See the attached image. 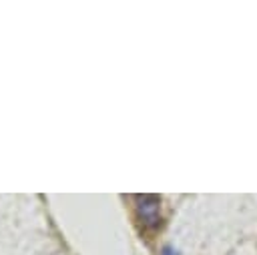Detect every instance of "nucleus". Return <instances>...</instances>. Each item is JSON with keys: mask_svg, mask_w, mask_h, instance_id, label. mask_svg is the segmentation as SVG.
<instances>
[{"mask_svg": "<svg viewBox=\"0 0 257 255\" xmlns=\"http://www.w3.org/2000/svg\"><path fill=\"white\" fill-rule=\"evenodd\" d=\"M161 255H181V253H179L175 247H171V245H165V247H163V251H161Z\"/></svg>", "mask_w": 257, "mask_h": 255, "instance_id": "f03ea898", "label": "nucleus"}, {"mask_svg": "<svg viewBox=\"0 0 257 255\" xmlns=\"http://www.w3.org/2000/svg\"><path fill=\"white\" fill-rule=\"evenodd\" d=\"M137 217L139 221L149 227L157 229L161 225V197L159 195H139L137 197Z\"/></svg>", "mask_w": 257, "mask_h": 255, "instance_id": "f257e3e1", "label": "nucleus"}]
</instances>
